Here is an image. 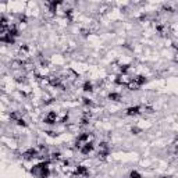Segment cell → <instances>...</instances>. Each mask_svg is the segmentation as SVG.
I'll return each instance as SVG.
<instances>
[{"label":"cell","instance_id":"cell-1","mask_svg":"<svg viewBox=\"0 0 178 178\" xmlns=\"http://www.w3.org/2000/svg\"><path fill=\"white\" fill-rule=\"evenodd\" d=\"M56 121H57V113L56 111H49L47 115L45 117V122L49 124V125H53V124H56Z\"/></svg>","mask_w":178,"mask_h":178},{"label":"cell","instance_id":"cell-3","mask_svg":"<svg viewBox=\"0 0 178 178\" xmlns=\"http://www.w3.org/2000/svg\"><path fill=\"white\" fill-rule=\"evenodd\" d=\"M82 89H84L85 92H93V85H92V82L86 81V82L82 85Z\"/></svg>","mask_w":178,"mask_h":178},{"label":"cell","instance_id":"cell-5","mask_svg":"<svg viewBox=\"0 0 178 178\" xmlns=\"http://www.w3.org/2000/svg\"><path fill=\"white\" fill-rule=\"evenodd\" d=\"M130 178H142V175L138 171H132L131 174H130Z\"/></svg>","mask_w":178,"mask_h":178},{"label":"cell","instance_id":"cell-4","mask_svg":"<svg viewBox=\"0 0 178 178\" xmlns=\"http://www.w3.org/2000/svg\"><path fill=\"white\" fill-rule=\"evenodd\" d=\"M110 100H113V102H117V100L121 99V95L120 93H115V92H111V93H109V96H107Z\"/></svg>","mask_w":178,"mask_h":178},{"label":"cell","instance_id":"cell-2","mask_svg":"<svg viewBox=\"0 0 178 178\" xmlns=\"http://www.w3.org/2000/svg\"><path fill=\"white\" fill-rule=\"evenodd\" d=\"M142 113V107L141 106H131L127 109V114L128 115H139Z\"/></svg>","mask_w":178,"mask_h":178}]
</instances>
